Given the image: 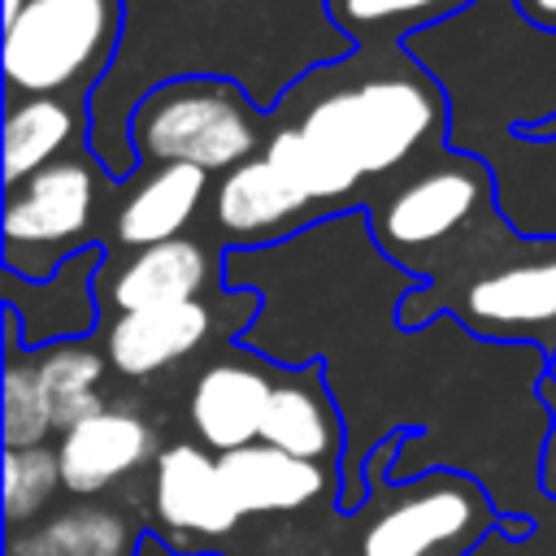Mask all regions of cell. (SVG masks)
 Wrapping results in <instances>:
<instances>
[{"instance_id":"obj_12","label":"cell","mask_w":556,"mask_h":556,"mask_svg":"<svg viewBox=\"0 0 556 556\" xmlns=\"http://www.w3.org/2000/svg\"><path fill=\"white\" fill-rule=\"evenodd\" d=\"M213 330H217V313L204 295L139 313H117L104 326V356L122 378H152L200 352L213 339Z\"/></svg>"},{"instance_id":"obj_15","label":"cell","mask_w":556,"mask_h":556,"mask_svg":"<svg viewBox=\"0 0 556 556\" xmlns=\"http://www.w3.org/2000/svg\"><path fill=\"white\" fill-rule=\"evenodd\" d=\"M213 261L195 239H169V243H152L130 252L109 278L100 269L96 295L100 308H117V313H139V308H156V304H178V300H200L208 287Z\"/></svg>"},{"instance_id":"obj_22","label":"cell","mask_w":556,"mask_h":556,"mask_svg":"<svg viewBox=\"0 0 556 556\" xmlns=\"http://www.w3.org/2000/svg\"><path fill=\"white\" fill-rule=\"evenodd\" d=\"M9 317V334H4V348H9V361H4V391H0V421H4V447H39L48 434H56V421H52V408H48V395L39 387V374L35 365H22L17 361V317L4 308Z\"/></svg>"},{"instance_id":"obj_23","label":"cell","mask_w":556,"mask_h":556,"mask_svg":"<svg viewBox=\"0 0 556 556\" xmlns=\"http://www.w3.org/2000/svg\"><path fill=\"white\" fill-rule=\"evenodd\" d=\"M43 530L56 539V547L65 556H135V547H139L130 521L104 504H74L65 513H56Z\"/></svg>"},{"instance_id":"obj_18","label":"cell","mask_w":556,"mask_h":556,"mask_svg":"<svg viewBox=\"0 0 556 556\" xmlns=\"http://www.w3.org/2000/svg\"><path fill=\"white\" fill-rule=\"evenodd\" d=\"M104 269V248H87L78 256H70L52 278L43 282H26L30 287V304H4L17 317V339H26L30 348H52V343H74L96 326V282Z\"/></svg>"},{"instance_id":"obj_14","label":"cell","mask_w":556,"mask_h":556,"mask_svg":"<svg viewBox=\"0 0 556 556\" xmlns=\"http://www.w3.org/2000/svg\"><path fill=\"white\" fill-rule=\"evenodd\" d=\"M222 460V478L239 504L243 517H256V513H300L317 500H334V469L330 465H313V460H300L282 447H269V443H248V447H235Z\"/></svg>"},{"instance_id":"obj_26","label":"cell","mask_w":556,"mask_h":556,"mask_svg":"<svg viewBox=\"0 0 556 556\" xmlns=\"http://www.w3.org/2000/svg\"><path fill=\"white\" fill-rule=\"evenodd\" d=\"M4 556H65V552L56 547V539L48 530H30V534H13Z\"/></svg>"},{"instance_id":"obj_24","label":"cell","mask_w":556,"mask_h":556,"mask_svg":"<svg viewBox=\"0 0 556 556\" xmlns=\"http://www.w3.org/2000/svg\"><path fill=\"white\" fill-rule=\"evenodd\" d=\"M4 521L9 526H26L35 513H43V504L52 500V491L61 486V460L56 447H4Z\"/></svg>"},{"instance_id":"obj_21","label":"cell","mask_w":556,"mask_h":556,"mask_svg":"<svg viewBox=\"0 0 556 556\" xmlns=\"http://www.w3.org/2000/svg\"><path fill=\"white\" fill-rule=\"evenodd\" d=\"M465 4L469 0H326V13L348 39H356L365 48H382V43H395L400 35H408L413 26L447 17Z\"/></svg>"},{"instance_id":"obj_10","label":"cell","mask_w":556,"mask_h":556,"mask_svg":"<svg viewBox=\"0 0 556 556\" xmlns=\"http://www.w3.org/2000/svg\"><path fill=\"white\" fill-rule=\"evenodd\" d=\"M161 456L156 430L135 408L104 404L87 421L56 434V460H61V486L70 495H100L117 486L122 478L139 473Z\"/></svg>"},{"instance_id":"obj_2","label":"cell","mask_w":556,"mask_h":556,"mask_svg":"<svg viewBox=\"0 0 556 556\" xmlns=\"http://www.w3.org/2000/svg\"><path fill=\"white\" fill-rule=\"evenodd\" d=\"M452 313L478 339L534 343L556 352V239H521L491 213L417 291L400 304V326L413 330Z\"/></svg>"},{"instance_id":"obj_9","label":"cell","mask_w":556,"mask_h":556,"mask_svg":"<svg viewBox=\"0 0 556 556\" xmlns=\"http://www.w3.org/2000/svg\"><path fill=\"white\" fill-rule=\"evenodd\" d=\"M152 517L169 543L222 539L243 513L222 478V460L204 443H169L152 460Z\"/></svg>"},{"instance_id":"obj_11","label":"cell","mask_w":556,"mask_h":556,"mask_svg":"<svg viewBox=\"0 0 556 556\" xmlns=\"http://www.w3.org/2000/svg\"><path fill=\"white\" fill-rule=\"evenodd\" d=\"M321 204L308 200L304 191H295L274 165L269 156H252L235 169L222 174V182L213 187V222L217 235L230 243H269L282 239L291 230H300L308 217H317Z\"/></svg>"},{"instance_id":"obj_4","label":"cell","mask_w":556,"mask_h":556,"mask_svg":"<svg viewBox=\"0 0 556 556\" xmlns=\"http://www.w3.org/2000/svg\"><path fill=\"white\" fill-rule=\"evenodd\" d=\"M265 113L230 78H165L126 117V148L143 165H200L226 174L269 139Z\"/></svg>"},{"instance_id":"obj_1","label":"cell","mask_w":556,"mask_h":556,"mask_svg":"<svg viewBox=\"0 0 556 556\" xmlns=\"http://www.w3.org/2000/svg\"><path fill=\"white\" fill-rule=\"evenodd\" d=\"M343 70L348 78H339V65L304 74L287 100V122L361 178H400L439 152L447 104L395 43L365 48Z\"/></svg>"},{"instance_id":"obj_28","label":"cell","mask_w":556,"mask_h":556,"mask_svg":"<svg viewBox=\"0 0 556 556\" xmlns=\"http://www.w3.org/2000/svg\"><path fill=\"white\" fill-rule=\"evenodd\" d=\"M135 556H191V552H178V547H174L169 539H161V534H139ZM195 556H204V552H195Z\"/></svg>"},{"instance_id":"obj_20","label":"cell","mask_w":556,"mask_h":556,"mask_svg":"<svg viewBox=\"0 0 556 556\" xmlns=\"http://www.w3.org/2000/svg\"><path fill=\"white\" fill-rule=\"evenodd\" d=\"M261 152L269 156V165H274L295 191H304V195L317 200L321 208L352 200V191H361V182H365L352 165H343L339 156H330L326 148H317V143H313L300 126H291V122H274V130H269V139H265Z\"/></svg>"},{"instance_id":"obj_17","label":"cell","mask_w":556,"mask_h":556,"mask_svg":"<svg viewBox=\"0 0 556 556\" xmlns=\"http://www.w3.org/2000/svg\"><path fill=\"white\" fill-rule=\"evenodd\" d=\"M87 139V96H9L4 104V191L22 187Z\"/></svg>"},{"instance_id":"obj_19","label":"cell","mask_w":556,"mask_h":556,"mask_svg":"<svg viewBox=\"0 0 556 556\" xmlns=\"http://www.w3.org/2000/svg\"><path fill=\"white\" fill-rule=\"evenodd\" d=\"M35 374H39V387L48 395V408H52V421H56V434H65L70 426L87 421L91 413L104 408V395H100V382H104V356L87 343H52V348H35Z\"/></svg>"},{"instance_id":"obj_29","label":"cell","mask_w":556,"mask_h":556,"mask_svg":"<svg viewBox=\"0 0 556 556\" xmlns=\"http://www.w3.org/2000/svg\"><path fill=\"white\" fill-rule=\"evenodd\" d=\"M22 13H26V0H4V17H0V30H4V26H13Z\"/></svg>"},{"instance_id":"obj_7","label":"cell","mask_w":556,"mask_h":556,"mask_svg":"<svg viewBox=\"0 0 556 556\" xmlns=\"http://www.w3.org/2000/svg\"><path fill=\"white\" fill-rule=\"evenodd\" d=\"M500 526L491 495L460 469H430L391 486L365 517L361 556H469Z\"/></svg>"},{"instance_id":"obj_13","label":"cell","mask_w":556,"mask_h":556,"mask_svg":"<svg viewBox=\"0 0 556 556\" xmlns=\"http://www.w3.org/2000/svg\"><path fill=\"white\" fill-rule=\"evenodd\" d=\"M208 169L200 165H148L126 182V195L113 213V239L130 252L182 239L208 195Z\"/></svg>"},{"instance_id":"obj_25","label":"cell","mask_w":556,"mask_h":556,"mask_svg":"<svg viewBox=\"0 0 556 556\" xmlns=\"http://www.w3.org/2000/svg\"><path fill=\"white\" fill-rule=\"evenodd\" d=\"M543 404L552 413V434H547V447H543V491L556 495V382L552 378L543 382Z\"/></svg>"},{"instance_id":"obj_27","label":"cell","mask_w":556,"mask_h":556,"mask_svg":"<svg viewBox=\"0 0 556 556\" xmlns=\"http://www.w3.org/2000/svg\"><path fill=\"white\" fill-rule=\"evenodd\" d=\"M521 17L534 22L539 30H556V0H517Z\"/></svg>"},{"instance_id":"obj_5","label":"cell","mask_w":556,"mask_h":556,"mask_svg":"<svg viewBox=\"0 0 556 556\" xmlns=\"http://www.w3.org/2000/svg\"><path fill=\"white\" fill-rule=\"evenodd\" d=\"M122 39V0H26L0 30L9 96H87Z\"/></svg>"},{"instance_id":"obj_6","label":"cell","mask_w":556,"mask_h":556,"mask_svg":"<svg viewBox=\"0 0 556 556\" xmlns=\"http://www.w3.org/2000/svg\"><path fill=\"white\" fill-rule=\"evenodd\" d=\"M109 191L104 169L96 156L74 148L70 156L52 161L22 187L4 191V274H17L26 282L52 278L70 256L100 243V200Z\"/></svg>"},{"instance_id":"obj_16","label":"cell","mask_w":556,"mask_h":556,"mask_svg":"<svg viewBox=\"0 0 556 556\" xmlns=\"http://www.w3.org/2000/svg\"><path fill=\"white\" fill-rule=\"evenodd\" d=\"M261 443L282 447L300 460L313 465H334L343 452V421L339 408L326 391L321 365H300V369H278V387L269 395L265 421H261Z\"/></svg>"},{"instance_id":"obj_8","label":"cell","mask_w":556,"mask_h":556,"mask_svg":"<svg viewBox=\"0 0 556 556\" xmlns=\"http://www.w3.org/2000/svg\"><path fill=\"white\" fill-rule=\"evenodd\" d=\"M274 387H278V369L248 348L208 361L195 374L191 395H187L195 443H204L213 456L256 443Z\"/></svg>"},{"instance_id":"obj_3","label":"cell","mask_w":556,"mask_h":556,"mask_svg":"<svg viewBox=\"0 0 556 556\" xmlns=\"http://www.w3.org/2000/svg\"><path fill=\"white\" fill-rule=\"evenodd\" d=\"M495 213L491 169L465 152H430L369 208L374 243L421 282Z\"/></svg>"}]
</instances>
